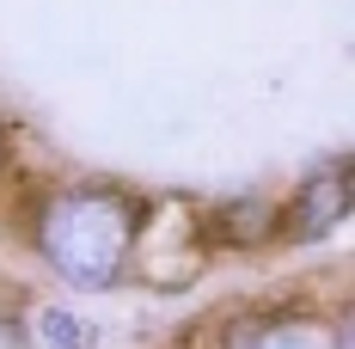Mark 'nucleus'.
<instances>
[{
    "label": "nucleus",
    "instance_id": "obj_2",
    "mask_svg": "<svg viewBox=\"0 0 355 349\" xmlns=\"http://www.w3.org/2000/svg\"><path fill=\"white\" fill-rule=\"evenodd\" d=\"M343 221H349V166L331 160L324 172H306L294 184V196L276 209L270 239L276 245H313V239H324L331 227H343Z\"/></svg>",
    "mask_w": 355,
    "mask_h": 349
},
{
    "label": "nucleus",
    "instance_id": "obj_6",
    "mask_svg": "<svg viewBox=\"0 0 355 349\" xmlns=\"http://www.w3.org/2000/svg\"><path fill=\"white\" fill-rule=\"evenodd\" d=\"M6 153H12V141H6V123H0V172H6Z\"/></svg>",
    "mask_w": 355,
    "mask_h": 349
},
{
    "label": "nucleus",
    "instance_id": "obj_3",
    "mask_svg": "<svg viewBox=\"0 0 355 349\" xmlns=\"http://www.w3.org/2000/svg\"><path fill=\"white\" fill-rule=\"evenodd\" d=\"M227 349H349V331L313 307H270L263 318L239 325Z\"/></svg>",
    "mask_w": 355,
    "mask_h": 349
},
{
    "label": "nucleus",
    "instance_id": "obj_1",
    "mask_svg": "<svg viewBox=\"0 0 355 349\" xmlns=\"http://www.w3.org/2000/svg\"><path fill=\"white\" fill-rule=\"evenodd\" d=\"M37 264L80 294H105L129 276L147 239V196L129 184H62L25 221Z\"/></svg>",
    "mask_w": 355,
    "mask_h": 349
},
{
    "label": "nucleus",
    "instance_id": "obj_4",
    "mask_svg": "<svg viewBox=\"0 0 355 349\" xmlns=\"http://www.w3.org/2000/svg\"><path fill=\"white\" fill-rule=\"evenodd\" d=\"M37 337H43V349H86L92 343L86 318L62 313V307H43V313H37Z\"/></svg>",
    "mask_w": 355,
    "mask_h": 349
},
{
    "label": "nucleus",
    "instance_id": "obj_5",
    "mask_svg": "<svg viewBox=\"0 0 355 349\" xmlns=\"http://www.w3.org/2000/svg\"><path fill=\"white\" fill-rule=\"evenodd\" d=\"M0 349H25V331H19L12 313H0Z\"/></svg>",
    "mask_w": 355,
    "mask_h": 349
}]
</instances>
